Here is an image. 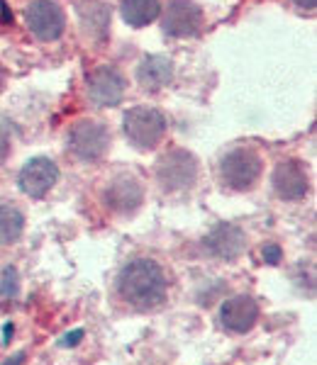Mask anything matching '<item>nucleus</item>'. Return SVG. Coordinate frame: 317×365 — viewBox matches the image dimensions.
Instances as JSON below:
<instances>
[{"mask_svg": "<svg viewBox=\"0 0 317 365\" xmlns=\"http://www.w3.org/2000/svg\"><path fill=\"white\" fill-rule=\"evenodd\" d=\"M117 292L132 307L154 309L166 297V275L158 268V263L149 258H137L120 270Z\"/></svg>", "mask_w": 317, "mask_h": 365, "instance_id": "obj_1", "label": "nucleus"}, {"mask_svg": "<svg viewBox=\"0 0 317 365\" xmlns=\"http://www.w3.org/2000/svg\"><path fill=\"white\" fill-rule=\"evenodd\" d=\"M122 129H125V137L130 139L132 146L144 151L154 149L166 134V117L156 108L137 105V108L127 110L125 117H122Z\"/></svg>", "mask_w": 317, "mask_h": 365, "instance_id": "obj_2", "label": "nucleus"}, {"mask_svg": "<svg viewBox=\"0 0 317 365\" xmlns=\"http://www.w3.org/2000/svg\"><path fill=\"white\" fill-rule=\"evenodd\" d=\"M198 178V161L191 151L173 149L163 154L156 163V180L163 190L176 192L191 187Z\"/></svg>", "mask_w": 317, "mask_h": 365, "instance_id": "obj_3", "label": "nucleus"}, {"mask_svg": "<svg viewBox=\"0 0 317 365\" xmlns=\"http://www.w3.org/2000/svg\"><path fill=\"white\" fill-rule=\"evenodd\" d=\"M220 173L227 187L249 190L261 175V156L254 149H234L222 158Z\"/></svg>", "mask_w": 317, "mask_h": 365, "instance_id": "obj_4", "label": "nucleus"}, {"mask_svg": "<svg viewBox=\"0 0 317 365\" xmlns=\"http://www.w3.org/2000/svg\"><path fill=\"white\" fill-rule=\"evenodd\" d=\"M108 146H110L108 127L96 120H81L79 125H74L71 134H69V149L81 161H98V158L105 156Z\"/></svg>", "mask_w": 317, "mask_h": 365, "instance_id": "obj_5", "label": "nucleus"}, {"mask_svg": "<svg viewBox=\"0 0 317 365\" xmlns=\"http://www.w3.org/2000/svg\"><path fill=\"white\" fill-rule=\"evenodd\" d=\"M25 22L29 32L37 39H42V42H54L66 29V15L51 0H37V3L29 5L25 13Z\"/></svg>", "mask_w": 317, "mask_h": 365, "instance_id": "obj_6", "label": "nucleus"}, {"mask_svg": "<svg viewBox=\"0 0 317 365\" xmlns=\"http://www.w3.org/2000/svg\"><path fill=\"white\" fill-rule=\"evenodd\" d=\"M86 83L88 96H91V100L98 108H115V105H120L122 96H125V78H122L120 71L115 66H108V63L93 68L88 73Z\"/></svg>", "mask_w": 317, "mask_h": 365, "instance_id": "obj_7", "label": "nucleus"}, {"mask_svg": "<svg viewBox=\"0 0 317 365\" xmlns=\"http://www.w3.org/2000/svg\"><path fill=\"white\" fill-rule=\"evenodd\" d=\"M56 180H59V166L46 156L29 158L25 166H22L20 175H17L20 190L25 192L27 197H34V200L44 197L46 192L56 185Z\"/></svg>", "mask_w": 317, "mask_h": 365, "instance_id": "obj_8", "label": "nucleus"}, {"mask_svg": "<svg viewBox=\"0 0 317 365\" xmlns=\"http://www.w3.org/2000/svg\"><path fill=\"white\" fill-rule=\"evenodd\" d=\"M161 25L168 37L176 39L193 37L203 25V10L193 0H171L166 5V10H163Z\"/></svg>", "mask_w": 317, "mask_h": 365, "instance_id": "obj_9", "label": "nucleus"}, {"mask_svg": "<svg viewBox=\"0 0 317 365\" xmlns=\"http://www.w3.org/2000/svg\"><path fill=\"white\" fill-rule=\"evenodd\" d=\"M222 327L232 334H246L254 329L256 319H259V304L249 295H234L222 304L220 312Z\"/></svg>", "mask_w": 317, "mask_h": 365, "instance_id": "obj_10", "label": "nucleus"}, {"mask_svg": "<svg viewBox=\"0 0 317 365\" xmlns=\"http://www.w3.org/2000/svg\"><path fill=\"white\" fill-rule=\"evenodd\" d=\"M273 187L278 192V197L283 200H303L308 195L310 190V182H308V173H305L303 163L301 161H281L278 166L273 170Z\"/></svg>", "mask_w": 317, "mask_h": 365, "instance_id": "obj_11", "label": "nucleus"}, {"mask_svg": "<svg viewBox=\"0 0 317 365\" xmlns=\"http://www.w3.org/2000/svg\"><path fill=\"white\" fill-rule=\"evenodd\" d=\"M244 232L237 225H230V222H222L217 225L213 232L205 239V249L213 253L215 258H222V261H234L239 253L244 251Z\"/></svg>", "mask_w": 317, "mask_h": 365, "instance_id": "obj_12", "label": "nucleus"}, {"mask_svg": "<svg viewBox=\"0 0 317 365\" xmlns=\"http://www.w3.org/2000/svg\"><path fill=\"white\" fill-rule=\"evenodd\" d=\"M144 200V190L137 182V178H130V175H122V178L113 180L105 190V205H108L113 212H120V215H130L142 205Z\"/></svg>", "mask_w": 317, "mask_h": 365, "instance_id": "obj_13", "label": "nucleus"}, {"mask_svg": "<svg viewBox=\"0 0 317 365\" xmlns=\"http://www.w3.org/2000/svg\"><path fill=\"white\" fill-rule=\"evenodd\" d=\"M173 81V61L161 54H149L137 66V83L144 91H161Z\"/></svg>", "mask_w": 317, "mask_h": 365, "instance_id": "obj_14", "label": "nucleus"}, {"mask_svg": "<svg viewBox=\"0 0 317 365\" xmlns=\"http://www.w3.org/2000/svg\"><path fill=\"white\" fill-rule=\"evenodd\" d=\"M120 13H122V20L130 27H144L158 17L161 3H158V0H122Z\"/></svg>", "mask_w": 317, "mask_h": 365, "instance_id": "obj_15", "label": "nucleus"}, {"mask_svg": "<svg viewBox=\"0 0 317 365\" xmlns=\"http://www.w3.org/2000/svg\"><path fill=\"white\" fill-rule=\"evenodd\" d=\"M25 229V217L13 205H0V246H8L20 239Z\"/></svg>", "mask_w": 317, "mask_h": 365, "instance_id": "obj_16", "label": "nucleus"}, {"mask_svg": "<svg viewBox=\"0 0 317 365\" xmlns=\"http://www.w3.org/2000/svg\"><path fill=\"white\" fill-rule=\"evenodd\" d=\"M0 292H3V297H10V295H15V292H17V273H15V268H5Z\"/></svg>", "mask_w": 317, "mask_h": 365, "instance_id": "obj_17", "label": "nucleus"}, {"mask_svg": "<svg viewBox=\"0 0 317 365\" xmlns=\"http://www.w3.org/2000/svg\"><path fill=\"white\" fill-rule=\"evenodd\" d=\"M263 261L271 263V266H276V263L281 261V249L276 244H268L266 249H263Z\"/></svg>", "mask_w": 317, "mask_h": 365, "instance_id": "obj_18", "label": "nucleus"}, {"mask_svg": "<svg viewBox=\"0 0 317 365\" xmlns=\"http://www.w3.org/2000/svg\"><path fill=\"white\" fill-rule=\"evenodd\" d=\"M10 154V139H8V134L0 129V166L5 163V158H8Z\"/></svg>", "mask_w": 317, "mask_h": 365, "instance_id": "obj_19", "label": "nucleus"}, {"mask_svg": "<svg viewBox=\"0 0 317 365\" xmlns=\"http://www.w3.org/2000/svg\"><path fill=\"white\" fill-rule=\"evenodd\" d=\"M293 3H296L298 8H303V10H315L317 0H293Z\"/></svg>", "mask_w": 317, "mask_h": 365, "instance_id": "obj_20", "label": "nucleus"}, {"mask_svg": "<svg viewBox=\"0 0 317 365\" xmlns=\"http://www.w3.org/2000/svg\"><path fill=\"white\" fill-rule=\"evenodd\" d=\"M79 336H81V331H76L74 336H66V344H76V341H79Z\"/></svg>", "mask_w": 317, "mask_h": 365, "instance_id": "obj_21", "label": "nucleus"}, {"mask_svg": "<svg viewBox=\"0 0 317 365\" xmlns=\"http://www.w3.org/2000/svg\"><path fill=\"white\" fill-rule=\"evenodd\" d=\"M3 81H5V73H3V66H0V86H3Z\"/></svg>", "mask_w": 317, "mask_h": 365, "instance_id": "obj_22", "label": "nucleus"}]
</instances>
